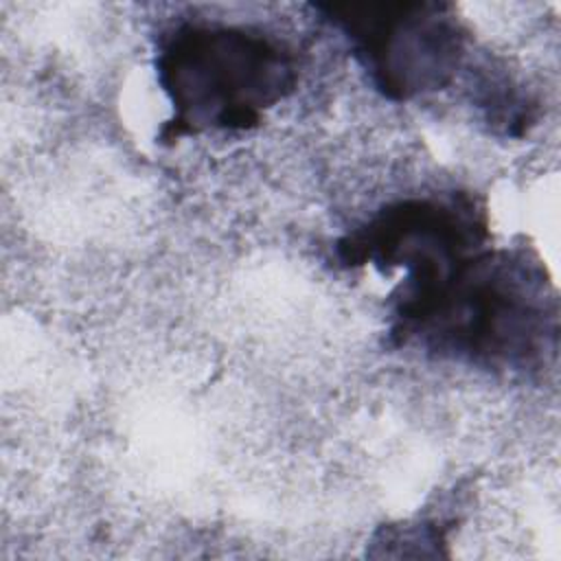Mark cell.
Instances as JSON below:
<instances>
[{
    "label": "cell",
    "instance_id": "cell-1",
    "mask_svg": "<svg viewBox=\"0 0 561 561\" xmlns=\"http://www.w3.org/2000/svg\"><path fill=\"white\" fill-rule=\"evenodd\" d=\"M158 75L175 118L173 136L248 129L294 85L283 46L232 26H182L164 44Z\"/></svg>",
    "mask_w": 561,
    "mask_h": 561
},
{
    "label": "cell",
    "instance_id": "cell-2",
    "mask_svg": "<svg viewBox=\"0 0 561 561\" xmlns=\"http://www.w3.org/2000/svg\"><path fill=\"white\" fill-rule=\"evenodd\" d=\"M401 316L440 348L517 364L546 333L533 280L513 263L462 259L436 278L414 283Z\"/></svg>",
    "mask_w": 561,
    "mask_h": 561
},
{
    "label": "cell",
    "instance_id": "cell-3",
    "mask_svg": "<svg viewBox=\"0 0 561 561\" xmlns=\"http://www.w3.org/2000/svg\"><path fill=\"white\" fill-rule=\"evenodd\" d=\"M440 4H351L335 22L353 37L377 88L410 99L440 88L462 55L460 26Z\"/></svg>",
    "mask_w": 561,
    "mask_h": 561
}]
</instances>
